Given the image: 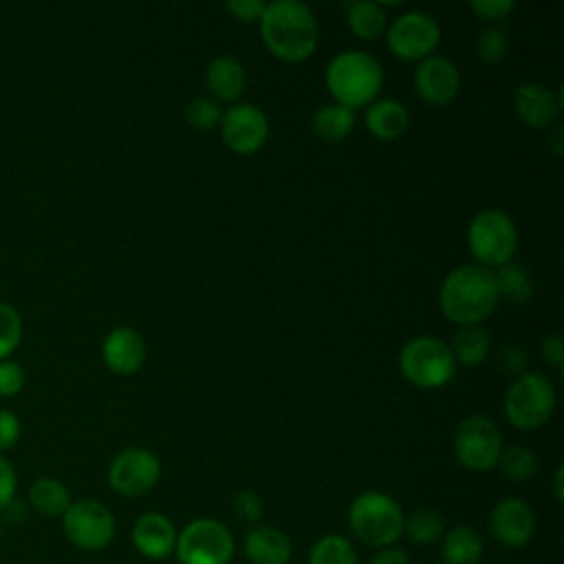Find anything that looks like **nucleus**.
<instances>
[{"mask_svg":"<svg viewBox=\"0 0 564 564\" xmlns=\"http://www.w3.org/2000/svg\"><path fill=\"white\" fill-rule=\"evenodd\" d=\"M258 26L269 53L289 64L308 59L319 44L317 18L300 0L267 2Z\"/></svg>","mask_w":564,"mask_h":564,"instance_id":"1","label":"nucleus"},{"mask_svg":"<svg viewBox=\"0 0 564 564\" xmlns=\"http://www.w3.org/2000/svg\"><path fill=\"white\" fill-rule=\"evenodd\" d=\"M498 302L494 271L476 262L452 269L438 289L443 315L458 326L482 324L496 311Z\"/></svg>","mask_w":564,"mask_h":564,"instance_id":"2","label":"nucleus"},{"mask_svg":"<svg viewBox=\"0 0 564 564\" xmlns=\"http://www.w3.org/2000/svg\"><path fill=\"white\" fill-rule=\"evenodd\" d=\"M324 82L335 104L355 112L379 97L383 88V68L375 55L348 48L330 57L324 70Z\"/></svg>","mask_w":564,"mask_h":564,"instance_id":"3","label":"nucleus"},{"mask_svg":"<svg viewBox=\"0 0 564 564\" xmlns=\"http://www.w3.org/2000/svg\"><path fill=\"white\" fill-rule=\"evenodd\" d=\"M405 513L401 505L377 489L361 491L348 507V529L366 546L386 549L403 535Z\"/></svg>","mask_w":564,"mask_h":564,"instance_id":"4","label":"nucleus"},{"mask_svg":"<svg viewBox=\"0 0 564 564\" xmlns=\"http://www.w3.org/2000/svg\"><path fill=\"white\" fill-rule=\"evenodd\" d=\"M557 408V394L551 379L542 372L527 370L516 377L502 399L507 421L524 432L544 427Z\"/></svg>","mask_w":564,"mask_h":564,"instance_id":"5","label":"nucleus"},{"mask_svg":"<svg viewBox=\"0 0 564 564\" xmlns=\"http://www.w3.org/2000/svg\"><path fill=\"white\" fill-rule=\"evenodd\" d=\"M467 247L476 264L494 271L513 260L518 227L505 209H480L467 225Z\"/></svg>","mask_w":564,"mask_h":564,"instance_id":"6","label":"nucleus"},{"mask_svg":"<svg viewBox=\"0 0 564 564\" xmlns=\"http://www.w3.org/2000/svg\"><path fill=\"white\" fill-rule=\"evenodd\" d=\"M399 370L416 388L436 390L447 386L456 375V361L449 346L432 335H419L399 350Z\"/></svg>","mask_w":564,"mask_h":564,"instance_id":"7","label":"nucleus"},{"mask_svg":"<svg viewBox=\"0 0 564 564\" xmlns=\"http://www.w3.org/2000/svg\"><path fill=\"white\" fill-rule=\"evenodd\" d=\"M174 553L178 564H229L236 553V542L225 522L196 518L178 531Z\"/></svg>","mask_w":564,"mask_h":564,"instance_id":"8","label":"nucleus"},{"mask_svg":"<svg viewBox=\"0 0 564 564\" xmlns=\"http://www.w3.org/2000/svg\"><path fill=\"white\" fill-rule=\"evenodd\" d=\"M62 531L75 549L101 551L112 542L117 533V522L110 507L101 500L79 498L73 500L62 516Z\"/></svg>","mask_w":564,"mask_h":564,"instance_id":"9","label":"nucleus"},{"mask_svg":"<svg viewBox=\"0 0 564 564\" xmlns=\"http://www.w3.org/2000/svg\"><path fill=\"white\" fill-rule=\"evenodd\" d=\"M454 456L469 471H489L502 452V434L485 414L465 416L454 432Z\"/></svg>","mask_w":564,"mask_h":564,"instance_id":"10","label":"nucleus"},{"mask_svg":"<svg viewBox=\"0 0 564 564\" xmlns=\"http://www.w3.org/2000/svg\"><path fill=\"white\" fill-rule=\"evenodd\" d=\"M386 44L397 59L421 62L441 44V26L434 15L425 11H405L397 15L386 29Z\"/></svg>","mask_w":564,"mask_h":564,"instance_id":"11","label":"nucleus"},{"mask_svg":"<svg viewBox=\"0 0 564 564\" xmlns=\"http://www.w3.org/2000/svg\"><path fill=\"white\" fill-rule=\"evenodd\" d=\"M161 478V460L148 447H126L108 465V485L123 498L150 494Z\"/></svg>","mask_w":564,"mask_h":564,"instance_id":"12","label":"nucleus"},{"mask_svg":"<svg viewBox=\"0 0 564 564\" xmlns=\"http://www.w3.org/2000/svg\"><path fill=\"white\" fill-rule=\"evenodd\" d=\"M220 139L234 154H253L269 139V117L256 104H231L223 110Z\"/></svg>","mask_w":564,"mask_h":564,"instance_id":"13","label":"nucleus"},{"mask_svg":"<svg viewBox=\"0 0 564 564\" xmlns=\"http://www.w3.org/2000/svg\"><path fill=\"white\" fill-rule=\"evenodd\" d=\"M489 531L507 549L527 546L535 533V511L518 496H507L491 507Z\"/></svg>","mask_w":564,"mask_h":564,"instance_id":"14","label":"nucleus"},{"mask_svg":"<svg viewBox=\"0 0 564 564\" xmlns=\"http://www.w3.org/2000/svg\"><path fill=\"white\" fill-rule=\"evenodd\" d=\"M414 90L430 106H447L460 90V73L452 59L430 55L414 68Z\"/></svg>","mask_w":564,"mask_h":564,"instance_id":"15","label":"nucleus"},{"mask_svg":"<svg viewBox=\"0 0 564 564\" xmlns=\"http://www.w3.org/2000/svg\"><path fill=\"white\" fill-rule=\"evenodd\" d=\"M148 346L143 335L132 326H115L101 341L104 366L119 377H130L145 364Z\"/></svg>","mask_w":564,"mask_h":564,"instance_id":"16","label":"nucleus"},{"mask_svg":"<svg viewBox=\"0 0 564 564\" xmlns=\"http://www.w3.org/2000/svg\"><path fill=\"white\" fill-rule=\"evenodd\" d=\"M176 527L174 522L159 511L141 513L130 531L132 546L145 560H165L174 553L176 546Z\"/></svg>","mask_w":564,"mask_h":564,"instance_id":"17","label":"nucleus"},{"mask_svg":"<svg viewBox=\"0 0 564 564\" xmlns=\"http://www.w3.org/2000/svg\"><path fill=\"white\" fill-rule=\"evenodd\" d=\"M562 99L540 82H522L513 93V110L518 119L533 130H544L555 123Z\"/></svg>","mask_w":564,"mask_h":564,"instance_id":"18","label":"nucleus"},{"mask_svg":"<svg viewBox=\"0 0 564 564\" xmlns=\"http://www.w3.org/2000/svg\"><path fill=\"white\" fill-rule=\"evenodd\" d=\"M242 553L251 564H289L293 544L282 529L256 524L242 538Z\"/></svg>","mask_w":564,"mask_h":564,"instance_id":"19","label":"nucleus"},{"mask_svg":"<svg viewBox=\"0 0 564 564\" xmlns=\"http://www.w3.org/2000/svg\"><path fill=\"white\" fill-rule=\"evenodd\" d=\"M205 88L214 101L236 104L247 88V70L234 55H216L205 68Z\"/></svg>","mask_w":564,"mask_h":564,"instance_id":"20","label":"nucleus"},{"mask_svg":"<svg viewBox=\"0 0 564 564\" xmlns=\"http://www.w3.org/2000/svg\"><path fill=\"white\" fill-rule=\"evenodd\" d=\"M364 123L375 139L394 141L408 130L410 115L399 99H375L370 106H366Z\"/></svg>","mask_w":564,"mask_h":564,"instance_id":"21","label":"nucleus"},{"mask_svg":"<svg viewBox=\"0 0 564 564\" xmlns=\"http://www.w3.org/2000/svg\"><path fill=\"white\" fill-rule=\"evenodd\" d=\"M70 502V489L55 476H37L29 485V505L44 518H62Z\"/></svg>","mask_w":564,"mask_h":564,"instance_id":"22","label":"nucleus"},{"mask_svg":"<svg viewBox=\"0 0 564 564\" xmlns=\"http://www.w3.org/2000/svg\"><path fill=\"white\" fill-rule=\"evenodd\" d=\"M482 551L480 533L467 524H456L441 538V557L449 564H476Z\"/></svg>","mask_w":564,"mask_h":564,"instance_id":"23","label":"nucleus"},{"mask_svg":"<svg viewBox=\"0 0 564 564\" xmlns=\"http://www.w3.org/2000/svg\"><path fill=\"white\" fill-rule=\"evenodd\" d=\"M348 29L361 40H379L388 29V13L383 2L375 0H357L346 9Z\"/></svg>","mask_w":564,"mask_h":564,"instance_id":"24","label":"nucleus"},{"mask_svg":"<svg viewBox=\"0 0 564 564\" xmlns=\"http://www.w3.org/2000/svg\"><path fill=\"white\" fill-rule=\"evenodd\" d=\"M449 352L456 364L463 366H478L487 359L489 348H491V337L489 330L482 324L474 326H460L454 335L452 341L447 344Z\"/></svg>","mask_w":564,"mask_h":564,"instance_id":"25","label":"nucleus"},{"mask_svg":"<svg viewBox=\"0 0 564 564\" xmlns=\"http://www.w3.org/2000/svg\"><path fill=\"white\" fill-rule=\"evenodd\" d=\"M352 128H355V112L339 104H326L317 108L311 117L313 134L326 143L344 141L352 132Z\"/></svg>","mask_w":564,"mask_h":564,"instance_id":"26","label":"nucleus"},{"mask_svg":"<svg viewBox=\"0 0 564 564\" xmlns=\"http://www.w3.org/2000/svg\"><path fill=\"white\" fill-rule=\"evenodd\" d=\"M498 300H505L509 304H524L533 295V280L529 271L518 262H507L494 271Z\"/></svg>","mask_w":564,"mask_h":564,"instance_id":"27","label":"nucleus"},{"mask_svg":"<svg viewBox=\"0 0 564 564\" xmlns=\"http://www.w3.org/2000/svg\"><path fill=\"white\" fill-rule=\"evenodd\" d=\"M306 564H359L355 544L339 533L317 538L306 555Z\"/></svg>","mask_w":564,"mask_h":564,"instance_id":"28","label":"nucleus"},{"mask_svg":"<svg viewBox=\"0 0 564 564\" xmlns=\"http://www.w3.org/2000/svg\"><path fill=\"white\" fill-rule=\"evenodd\" d=\"M403 533L414 544H434L445 533L443 516L436 509H414L405 516Z\"/></svg>","mask_w":564,"mask_h":564,"instance_id":"29","label":"nucleus"},{"mask_svg":"<svg viewBox=\"0 0 564 564\" xmlns=\"http://www.w3.org/2000/svg\"><path fill=\"white\" fill-rule=\"evenodd\" d=\"M496 467L500 469V474L513 482H524L529 478L535 476L538 471V456L533 449L524 447V445H511V447H502Z\"/></svg>","mask_w":564,"mask_h":564,"instance_id":"30","label":"nucleus"},{"mask_svg":"<svg viewBox=\"0 0 564 564\" xmlns=\"http://www.w3.org/2000/svg\"><path fill=\"white\" fill-rule=\"evenodd\" d=\"M22 317L18 308L4 300H0V361L11 359L22 341Z\"/></svg>","mask_w":564,"mask_h":564,"instance_id":"31","label":"nucleus"},{"mask_svg":"<svg viewBox=\"0 0 564 564\" xmlns=\"http://www.w3.org/2000/svg\"><path fill=\"white\" fill-rule=\"evenodd\" d=\"M183 115H185V121L194 130H212V128L220 126L223 108L212 97H194L185 104Z\"/></svg>","mask_w":564,"mask_h":564,"instance_id":"32","label":"nucleus"},{"mask_svg":"<svg viewBox=\"0 0 564 564\" xmlns=\"http://www.w3.org/2000/svg\"><path fill=\"white\" fill-rule=\"evenodd\" d=\"M509 53V37L502 26H485L476 40V55L485 64H498Z\"/></svg>","mask_w":564,"mask_h":564,"instance_id":"33","label":"nucleus"},{"mask_svg":"<svg viewBox=\"0 0 564 564\" xmlns=\"http://www.w3.org/2000/svg\"><path fill=\"white\" fill-rule=\"evenodd\" d=\"M469 9L482 22H489V26H502V22H507L509 15L516 11V2L513 0H471Z\"/></svg>","mask_w":564,"mask_h":564,"instance_id":"34","label":"nucleus"},{"mask_svg":"<svg viewBox=\"0 0 564 564\" xmlns=\"http://www.w3.org/2000/svg\"><path fill=\"white\" fill-rule=\"evenodd\" d=\"M26 386V370L15 359L0 361V399L18 397Z\"/></svg>","mask_w":564,"mask_h":564,"instance_id":"35","label":"nucleus"},{"mask_svg":"<svg viewBox=\"0 0 564 564\" xmlns=\"http://www.w3.org/2000/svg\"><path fill=\"white\" fill-rule=\"evenodd\" d=\"M231 509L234 516L247 524H256L264 516V502L253 489H240L231 500Z\"/></svg>","mask_w":564,"mask_h":564,"instance_id":"36","label":"nucleus"},{"mask_svg":"<svg viewBox=\"0 0 564 564\" xmlns=\"http://www.w3.org/2000/svg\"><path fill=\"white\" fill-rule=\"evenodd\" d=\"M498 366H500V370H502L505 375H509V377L516 379V377H520V375L527 372L529 357H527V352H524L522 346H518V344H507V346H502L500 352H498Z\"/></svg>","mask_w":564,"mask_h":564,"instance_id":"37","label":"nucleus"},{"mask_svg":"<svg viewBox=\"0 0 564 564\" xmlns=\"http://www.w3.org/2000/svg\"><path fill=\"white\" fill-rule=\"evenodd\" d=\"M15 491H18V474L13 463L0 454V513H4L11 502L15 500Z\"/></svg>","mask_w":564,"mask_h":564,"instance_id":"38","label":"nucleus"},{"mask_svg":"<svg viewBox=\"0 0 564 564\" xmlns=\"http://www.w3.org/2000/svg\"><path fill=\"white\" fill-rule=\"evenodd\" d=\"M22 436V423L15 412L0 408V454H7L18 445Z\"/></svg>","mask_w":564,"mask_h":564,"instance_id":"39","label":"nucleus"},{"mask_svg":"<svg viewBox=\"0 0 564 564\" xmlns=\"http://www.w3.org/2000/svg\"><path fill=\"white\" fill-rule=\"evenodd\" d=\"M262 0H229L225 2V9L238 20V22H258L264 11Z\"/></svg>","mask_w":564,"mask_h":564,"instance_id":"40","label":"nucleus"},{"mask_svg":"<svg viewBox=\"0 0 564 564\" xmlns=\"http://www.w3.org/2000/svg\"><path fill=\"white\" fill-rule=\"evenodd\" d=\"M540 357L555 368L564 364V344L557 333H551L540 341Z\"/></svg>","mask_w":564,"mask_h":564,"instance_id":"41","label":"nucleus"},{"mask_svg":"<svg viewBox=\"0 0 564 564\" xmlns=\"http://www.w3.org/2000/svg\"><path fill=\"white\" fill-rule=\"evenodd\" d=\"M368 564H412L410 562V555L399 549V546H386V549H379L370 560Z\"/></svg>","mask_w":564,"mask_h":564,"instance_id":"42","label":"nucleus"},{"mask_svg":"<svg viewBox=\"0 0 564 564\" xmlns=\"http://www.w3.org/2000/svg\"><path fill=\"white\" fill-rule=\"evenodd\" d=\"M562 480H564V467L557 465L555 474H553V496H555L557 502H564V485H562Z\"/></svg>","mask_w":564,"mask_h":564,"instance_id":"43","label":"nucleus"},{"mask_svg":"<svg viewBox=\"0 0 564 564\" xmlns=\"http://www.w3.org/2000/svg\"><path fill=\"white\" fill-rule=\"evenodd\" d=\"M434 564H449V562H445V560H443V557H441V560H436V562H434Z\"/></svg>","mask_w":564,"mask_h":564,"instance_id":"44","label":"nucleus"}]
</instances>
